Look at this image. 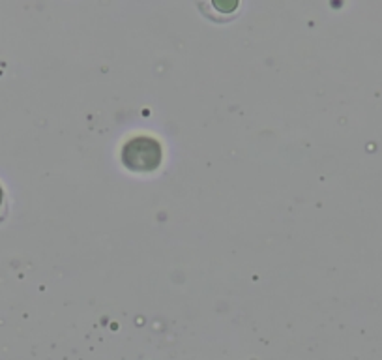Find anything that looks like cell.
Instances as JSON below:
<instances>
[{
	"label": "cell",
	"mask_w": 382,
	"mask_h": 360,
	"mask_svg": "<svg viewBox=\"0 0 382 360\" xmlns=\"http://www.w3.org/2000/svg\"><path fill=\"white\" fill-rule=\"evenodd\" d=\"M161 145L148 136L133 137L122 148V162L131 171H154L161 163Z\"/></svg>",
	"instance_id": "6da1fadb"
},
{
	"label": "cell",
	"mask_w": 382,
	"mask_h": 360,
	"mask_svg": "<svg viewBox=\"0 0 382 360\" xmlns=\"http://www.w3.org/2000/svg\"><path fill=\"white\" fill-rule=\"evenodd\" d=\"M2 203H4V192L0 188V207H2Z\"/></svg>",
	"instance_id": "7a4b0ae2"
}]
</instances>
